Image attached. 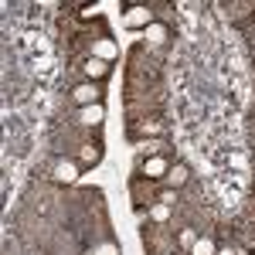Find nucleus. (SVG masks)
Wrapping results in <instances>:
<instances>
[{
    "label": "nucleus",
    "mask_w": 255,
    "mask_h": 255,
    "mask_svg": "<svg viewBox=\"0 0 255 255\" xmlns=\"http://www.w3.org/2000/svg\"><path fill=\"white\" fill-rule=\"evenodd\" d=\"M75 102H79V106H89V102H99V89L92 85V82H85V85H79V89H75Z\"/></svg>",
    "instance_id": "nucleus-1"
},
{
    "label": "nucleus",
    "mask_w": 255,
    "mask_h": 255,
    "mask_svg": "<svg viewBox=\"0 0 255 255\" xmlns=\"http://www.w3.org/2000/svg\"><path fill=\"white\" fill-rule=\"evenodd\" d=\"M143 174L150 177V180H157V177H163V174H167V160H160V157L146 160V163H143Z\"/></svg>",
    "instance_id": "nucleus-2"
},
{
    "label": "nucleus",
    "mask_w": 255,
    "mask_h": 255,
    "mask_svg": "<svg viewBox=\"0 0 255 255\" xmlns=\"http://www.w3.org/2000/svg\"><path fill=\"white\" fill-rule=\"evenodd\" d=\"M129 10H133V14H129V24H133V27H139V24H150V10H146V7H139V3H129Z\"/></svg>",
    "instance_id": "nucleus-3"
},
{
    "label": "nucleus",
    "mask_w": 255,
    "mask_h": 255,
    "mask_svg": "<svg viewBox=\"0 0 255 255\" xmlns=\"http://www.w3.org/2000/svg\"><path fill=\"white\" fill-rule=\"evenodd\" d=\"M99 119H102V106H85V109H82V123H85V126H96Z\"/></svg>",
    "instance_id": "nucleus-4"
},
{
    "label": "nucleus",
    "mask_w": 255,
    "mask_h": 255,
    "mask_svg": "<svg viewBox=\"0 0 255 255\" xmlns=\"http://www.w3.org/2000/svg\"><path fill=\"white\" fill-rule=\"evenodd\" d=\"M55 177L65 180V184H72V180L79 177V170H75V163H58V167H55Z\"/></svg>",
    "instance_id": "nucleus-5"
},
{
    "label": "nucleus",
    "mask_w": 255,
    "mask_h": 255,
    "mask_svg": "<svg viewBox=\"0 0 255 255\" xmlns=\"http://www.w3.org/2000/svg\"><path fill=\"white\" fill-rule=\"evenodd\" d=\"M85 72H89V75H96V79H102V75L109 72V65H106V61H89V65H85Z\"/></svg>",
    "instance_id": "nucleus-6"
},
{
    "label": "nucleus",
    "mask_w": 255,
    "mask_h": 255,
    "mask_svg": "<svg viewBox=\"0 0 255 255\" xmlns=\"http://www.w3.org/2000/svg\"><path fill=\"white\" fill-rule=\"evenodd\" d=\"M215 249H211V242L208 238H201V242H194V255H211Z\"/></svg>",
    "instance_id": "nucleus-7"
},
{
    "label": "nucleus",
    "mask_w": 255,
    "mask_h": 255,
    "mask_svg": "<svg viewBox=\"0 0 255 255\" xmlns=\"http://www.w3.org/2000/svg\"><path fill=\"white\" fill-rule=\"evenodd\" d=\"M187 180V167H174L170 170V184H184Z\"/></svg>",
    "instance_id": "nucleus-8"
},
{
    "label": "nucleus",
    "mask_w": 255,
    "mask_h": 255,
    "mask_svg": "<svg viewBox=\"0 0 255 255\" xmlns=\"http://www.w3.org/2000/svg\"><path fill=\"white\" fill-rule=\"evenodd\" d=\"M82 160H85V163H96L99 160V146H85V150H82Z\"/></svg>",
    "instance_id": "nucleus-9"
},
{
    "label": "nucleus",
    "mask_w": 255,
    "mask_h": 255,
    "mask_svg": "<svg viewBox=\"0 0 255 255\" xmlns=\"http://www.w3.org/2000/svg\"><path fill=\"white\" fill-rule=\"evenodd\" d=\"M167 215H170V204H160V208H153V218H157V221H167Z\"/></svg>",
    "instance_id": "nucleus-10"
},
{
    "label": "nucleus",
    "mask_w": 255,
    "mask_h": 255,
    "mask_svg": "<svg viewBox=\"0 0 255 255\" xmlns=\"http://www.w3.org/2000/svg\"><path fill=\"white\" fill-rule=\"evenodd\" d=\"M218 255H235V252H232V249H221V252H218Z\"/></svg>",
    "instance_id": "nucleus-11"
}]
</instances>
